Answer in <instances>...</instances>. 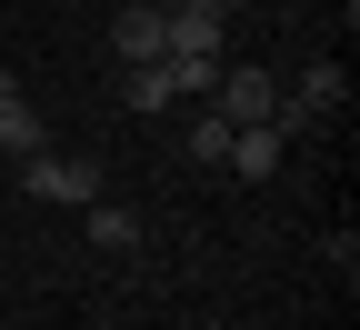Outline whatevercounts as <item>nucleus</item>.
Instances as JSON below:
<instances>
[{
    "label": "nucleus",
    "mask_w": 360,
    "mask_h": 330,
    "mask_svg": "<svg viewBox=\"0 0 360 330\" xmlns=\"http://www.w3.org/2000/svg\"><path fill=\"white\" fill-rule=\"evenodd\" d=\"M110 51H120V70L130 61H170V11L160 0H120L110 11Z\"/></svg>",
    "instance_id": "f03ea898"
},
{
    "label": "nucleus",
    "mask_w": 360,
    "mask_h": 330,
    "mask_svg": "<svg viewBox=\"0 0 360 330\" xmlns=\"http://www.w3.org/2000/svg\"><path fill=\"white\" fill-rule=\"evenodd\" d=\"M0 151H11V160H20V151H40V110L20 101V90L0 101Z\"/></svg>",
    "instance_id": "6e6552de"
},
{
    "label": "nucleus",
    "mask_w": 360,
    "mask_h": 330,
    "mask_svg": "<svg viewBox=\"0 0 360 330\" xmlns=\"http://www.w3.org/2000/svg\"><path fill=\"white\" fill-rule=\"evenodd\" d=\"M210 110L231 120V130H250V120L281 110V80H270V70H220V80H210Z\"/></svg>",
    "instance_id": "7ed1b4c3"
},
{
    "label": "nucleus",
    "mask_w": 360,
    "mask_h": 330,
    "mask_svg": "<svg viewBox=\"0 0 360 330\" xmlns=\"http://www.w3.org/2000/svg\"><path fill=\"white\" fill-rule=\"evenodd\" d=\"M281 151H290V140L270 130V120H250V130H231V160H220V170H240V180H270V170H281Z\"/></svg>",
    "instance_id": "39448f33"
},
{
    "label": "nucleus",
    "mask_w": 360,
    "mask_h": 330,
    "mask_svg": "<svg viewBox=\"0 0 360 330\" xmlns=\"http://www.w3.org/2000/svg\"><path fill=\"white\" fill-rule=\"evenodd\" d=\"M170 80H180V101H210V80H220V61H170Z\"/></svg>",
    "instance_id": "9d476101"
},
{
    "label": "nucleus",
    "mask_w": 360,
    "mask_h": 330,
    "mask_svg": "<svg viewBox=\"0 0 360 330\" xmlns=\"http://www.w3.org/2000/svg\"><path fill=\"white\" fill-rule=\"evenodd\" d=\"M220 40H231L220 11H170V61H220Z\"/></svg>",
    "instance_id": "20e7f679"
},
{
    "label": "nucleus",
    "mask_w": 360,
    "mask_h": 330,
    "mask_svg": "<svg viewBox=\"0 0 360 330\" xmlns=\"http://www.w3.org/2000/svg\"><path fill=\"white\" fill-rule=\"evenodd\" d=\"M11 90H20V70H0V101H11Z\"/></svg>",
    "instance_id": "f8f14e48"
},
{
    "label": "nucleus",
    "mask_w": 360,
    "mask_h": 330,
    "mask_svg": "<svg viewBox=\"0 0 360 330\" xmlns=\"http://www.w3.org/2000/svg\"><path fill=\"white\" fill-rule=\"evenodd\" d=\"M90 241H101V250H141V210H120V201H90Z\"/></svg>",
    "instance_id": "0eeeda50"
},
{
    "label": "nucleus",
    "mask_w": 360,
    "mask_h": 330,
    "mask_svg": "<svg viewBox=\"0 0 360 330\" xmlns=\"http://www.w3.org/2000/svg\"><path fill=\"white\" fill-rule=\"evenodd\" d=\"M160 11H220V20H231V11H240V0H160Z\"/></svg>",
    "instance_id": "9b49d317"
},
{
    "label": "nucleus",
    "mask_w": 360,
    "mask_h": 330,
    "mask_svg": "<svg viewBox=\"0 0 360 330\" xmlns=\"http://www.w3.org/2000/svg\"><path fill=\"white\" fill-rule=\"evenodd\" d=\"M20 191L40 210H90L101 201V160H60V151H20Z\"/></svg>",
    "instance_id": "f257e3e1"
},
{
    "label": "nucleus",
    "mask_w": 360,
    "mask_h": 330,
    "mask_svg": "<svg viewBox=\"0 0 360 330\" xmlns=\"http://www.w3.org/2000/svg\"><path fill=\"white\" fill-rule=\"evenodd\" d=\"M120 101H130V110H170V101H180L170 61H130V70H120Z\"/></svg>",
    "instance_id": "423d86ee"
},
{
    "label": "nucleus",
    "mask_w": 360,
    "mask_h": 330,
    "mask_svg": "<svg viewBox=\"0 0 360 330\" xmlns=\"http://www.w3.org/2000/svg\"><path fill=\"white\" fill-rule=\"evenodd\" d=\"M191 160H231V120H220V110L191 120Z\"/></svg>",
    "instance_id": "1a4fd4ad"
}]
</instances>
